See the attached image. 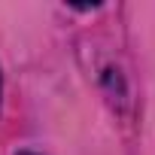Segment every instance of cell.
<instances>
[{
	"label": "cell",
	"instance_id": "cell-1",
	"mask_svg": "<svg viewBox=\"0 0 155 155\" xmlns=\"http://www.w3.org/2000/svg\"><path fill=\"white\" fill-rule=\"evenodd\" d=\"M21 155H31V152H21Z\"/></svg>",
	"mask_w": 155,
	"mask_h": 155
}]
</instances>
